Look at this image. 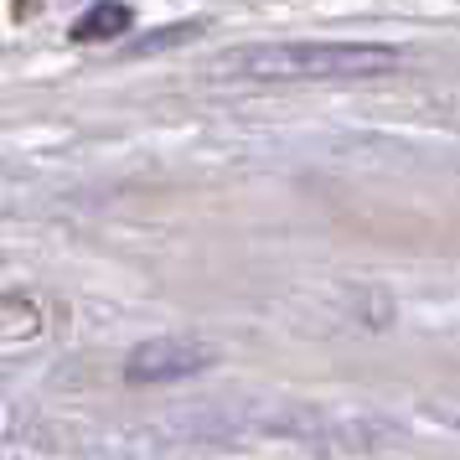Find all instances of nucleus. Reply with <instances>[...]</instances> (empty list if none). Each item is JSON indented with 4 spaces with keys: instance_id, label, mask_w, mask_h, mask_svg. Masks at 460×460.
<instances>
[{
    "instance_id": "obj_1",
    "label": "nucleus",
    "mask_w": 460,
    "mask_h": 460,
    "mask_svg": "<svg viewBox=\"0 0 460 460\" xmlns=\"http://www.w3.org/2000/svg\"><path fill=\"white\" fill-rule=\"evenodd\" d=\"M403 63V47L388 42H274L253 47L238 63L259 84H321V78H377Z\"/></svg>"
},
{
    "instance_id": "obj_2",
    "label": "nucleus",
    "mask_w": 460,
    "mask_h": 460,
    "mask_svg": "<svg viewBox=\"0 0 460 460\" xmlns=\"http://www.w3.org/2000/svg\"><path fill=\"white\" fill-rule=\"evenodd\" d=\"M208 362L212 352L187 341V336H150L125 357V377L129 383H181V377L202 373Z\"/></svg>"
},
{
    "instance_id": "obj_3",
    "label": "nucleus",
    "mask_w": 460,
    "mask_h": 460,
    "mask_svg": "<svg viewBox=\"0 0 460 460\" xmlns=\"http://www.w3.org/2000/svg\"><path fill=\"white\" fill-rule=\"evenodd\" d=\"M42 336V311L26 295H5L0 300V352H26Z\"/></svg>"
},
{
    "instance_id": "obj_4",
    "label": "nucleus",
    "mask_w": 460,
    "mask_h": 460,
    "mask_svg": "<svg viewBox=\"0 0 460 460\" xmlns=\"http://www.w3.org/2000/svg\"><path fill=\"white\" fill-rule=\"evenodd\" d=\"M125 26H129V5L104 0V5H93L84 22L73 26V42H104V37H119Z\"/></svg>"
}]
</instances>
